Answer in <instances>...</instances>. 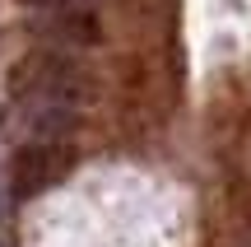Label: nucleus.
Instances as JSON below:
<instances>
[{
    "mask_svg": "<svg viewBox=\"0 0 251 247\" xmlns=\"http://www.w3.org/2000/svg\"><path fill=\"white\" fill-rule=\"evenodd\" d=\"M9 89L14 98H51V103H79L84 98V75L75 70L65 56L42 52V56H28V61L14 65L9 75Z\"/></svg>",
    "mask_w": 251,
    "mask_h": 247,
    "instance_id": "obj_1",
    "label": "nucleus"
},
{
    "mask_svg": "<svg viewBox=\"0 0 251 247\" xmlns=\"http://www.w3.org/2000/svg\"><path fill=\"white\" fill-rule=\"evenodd\" d=\"M61 168H65L61 149L33 140V145L14 149V159H9V187H14V196H37L61 177Z\"/></svg>",
    "mask_w": 251,
    "mask_h": 247,
    "instance_id": "obj_2",
    "label": "nucleus"
},
{
    "mask_svg": "<svg viewBox=\"0 0 251 247\" xmlns=\"http://www.w3.org/2000/svg\"><path fill=\"white\" fill-rule=\"evenodd\" d=\"M56 37H61V42L89 47V42H98V19H93L89 9H70V14L56 19Z\"/></svg>",
    "mask_w": 251,
    "mask_h": 247,
    "instance_id": "obj_3",
    "label": "nucleus"
},
{
    "mask_svg": "<svg viewBox=\"0 0 251 247\" xmlns=\"http://www.w3.org/2000/svg\"><path fill=\"white\" fill-rule=\"evenodd\" d=\"M28 5H65V0H28Z\"/></svg>",
    "mask_w": 251,
    "mask_h": 247,
    "instance_id": "obj_4",
    "label": "nucleus"
}]
</instances>
